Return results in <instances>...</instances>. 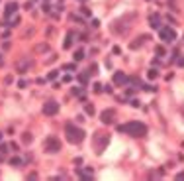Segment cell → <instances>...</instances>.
Listing matches in <instances>:
<instances>
[{
  "instance_id": "1",
  "label": "cell",
  "mask_w": 184,
  "mask_h": 181,
  "mask_svg": "<svg viewBox=\"0 0 184 181\" xmlns=\"http://www.w3.org/2000/svg\"><path fill=\"white\" fill-rule=\"evenodd\" d=\"M118 132L133 136V138H143V136H147V126L139 120H131V122H126V124L118 126Z\"/></svg>"
},
{
  "instance_id": "2",
  "label": "cell",
  "mask_w": 184,
  "mask_h": 181,
  "mask_svg": "<svg viewBox=\"0 0 184 181\" xmlns=\"http://www.w3.org/2000/svg\"><path fill=\"white\" fill-rule=\"evenodd\" d=\"M65 136L71 144H80L84 140V130L77 128V124H73V122H67L65 124Z\"/></svg>"
},
{
  "instance_id": "3",
  "label": "cell",
  "mask_w": 184,
  "mask_h": 181,
  "mask_svg": "<svg viewBox=\"0 0 184 181\" xmlns=\"http://www.w3.org/2000/svg\"><path fill=\"white\" fill-rule=\"evenodd\" d=\"M131 20H133V14L126 16V18H120V20H116V22H112V32L116 36H126L129 32V22H131Z\"/></svg>"
},
{
  "instance_id": "4",
  "label": "cell",
  "mask_w": 184,
  "mask_h": 181,
  "mask_svg": "<svg viewBox=\"0 0 184 181\" xmlns=\"http://www.w3.org/2000/svg\"><path fill=\"white\" fill-rule=\"evenodd\" d=\"M92 144H94L96 154H102V152L106 150V146L110 144V136H108V134H102V132H98V134L92 136Z\"/></svg>"
},
{
  "instance_id": "5",
  "label": "cell",
  "mask_w": 184,
  "mask_h": 181,
  "mask_svg": "<svg viewBox=\"0 0 184 181\" xmlns=\"http://www.w3.org/2000/svg\"><path fill=\"white\" fill-rule=\"evenodd\" d=\"M45 152H49V154H57V152H61V140H59L57 136H47L45 138Z\"/></svg>"
},
{
  "instance_id": "6",
  "label": "cell",
  "mask_w": 184,
  "mask_h": 181,
  "mask_svg": "<svg viewBox=\"0 0 184 181\" xmlns=\"http://www.w3.org/2000/svg\"><path fill=\"white\" fill-rule=\"evenodd\" d=\"M159 36L161 40L165 41V44H172V41L176 40V32L170 28V26H161L159 28Z\"/></svg>"
},
{
  "instance_id": "7",
  "label": "cell",
  "mask_w": 184,
  "mask_h": 181,
  "mask_svg": "<svg viewBox=\"0 0 184 181\" xmlns=\"http://www.w3.org/2000/svg\"><path fill=\"white\" fill-rule=\"evenodd\" d=\"M31 65H34V61H31L30 57H22V59L16 61V71H18L20 75H24V73H28L31 69Z\"/></svg>"
},
{
  "instance_id": "8",
  "label": "cell",
  "mask_w": 184,
  "mask_h": 181,
  "mask_svg": "<svg viewBox=\"0 0 184 181\" xmlns=\"http://www.w3.org/2000/svg\"><path fill=\"white\" fill-rule=\"evenodd\" d=\"M57 112H59V103H55V100H47L43 104V114L45 116H55Z\"/></svg>"
},
{
  "instance_id": "9",
  "label": "cell",
  "mask_w": 184,
  "mask_h": 181,
  "mask_svg": "<svg viewBox=\"0 0 184 181\" xmlns=\"http://www.w3.org/2000/svg\"><path fill=\"white\" fill-rule=\"evenodd\" d=\"M114 118H116V110L114 108H108L100 114V120L104 122V124H114Z\"/></svg>"
},
{
  "instance_id": "10",
  "label": "cell",
  "mask_w": 184,
  "mask_h": 181,
  "mask_svg": "<svg viewBox=\"0 0 184 181\" xmlns=\"http://www.w3.org/2000/svg\"><path fill=\"white\" fill-rule=\"evenodd\" d=\"M16 12H18V4H16V2H8V4H6V10H4L6 18L10 20V18H12V16H14Z\"/></svg>"
},
{
  "instance_id": "11",
  "label": "cell",
  "mask_w": 184,
  "mask_h": 181,
  "mask_svg": "<svg viewBox=\"0 0 184 181\" xmlns=\"http://www.w3.org/2000/svg\"><path fill=\"white\" fill-rule=\"evenodd\" d=\"M114 83H116V85H126L127 83V75L122 73V71H116V73H114Z\"/></svg>"
},
{
  "instance_id": "12",
  "label": "cell",
  "mask_w": 184,
  "mask_h": 181,
  "mask_svg": "<svg viewBox=\"0 0 184 181\" xmlns=\"http://www.w3.org/2000/svg\"><path fill=\"white\" fill-rule=\"evenodd\" d=\"M149 24H151V28L159 30V28H161V16H159V14H151V16H149Z\"/></svg>"
},
{
  "instance_id": "13",
  "label": "cell",
  "mask_w": 184,
  "mask_h": 181,
  "mask_svg": "<svg viewBox=\"0 0 184 181\" xmlns=\"http://www.w3.org/2000/svg\"><path fill=\"white\" fill-rule=\"evenodd\" d=\"M77 175L80 179H92V167H86V169H78Z\"/></svg>"
},
{
  "instance_id": "14",
  "label": "cell",
  "mask_w": 184,
  "mask_h": 181,
  "mask_svg": "<svg viewBox=\"0 0 184 181\" xmlns=\"http://www.w3.org/2000/svg\"><path fill=\"white\" fill-rule=\"evenodd\" d=\"M73 40H74V32H69V34H67V38H65V44H63L65 49H69V47L73 45Z\"/></svg>"
},
{
  "instance_id": "15",
  "label": "cell",
  "mask_w": 184,
  "mask_h": 181,
  "mask_svg": "<svg viewBox=\"0 0 184 181\" xmlns=\"http://www.w3.org/2000/svg\"><path fill=\"white\" fill-rule=\"evenodd\" d=\"M143 38H147V36H141V38H137V40H133V41H131V44H129V47H131V49H137V47H139V45H141V44H143V41H141Z\"/></svg>"
},
{
  "instance_id": "16",
  "label": "cell",
  "mask_w": 184,
  "mask_h": 181,
  "mask_svg": "<svg viewBox=\"0 0 184 181\" xmlns=\"http://www.w3.org/2000/svg\"><path fill=\"white\" fill-rule=\"evenodd\" d=\"M35 51H37V53H43V51H49V45H47V44H39V45H35Z\"/></svg>"
},
{
  "instance_id": "17",
  "label": "cell",
  "mask_w": 184,
  "mask_h": 181,
  "mask_svg": "<svg viewBox=\"0 0 184 181\" xmlns=\"http://www.w3.org/2000/svg\"><path fill=\"white\" fill-rule=\"evenodd\" d=\"M73 57H74V61H82V59H84V51H82V49L74 51V55H73Z\"/></svg>"
},
{
  "instance_id": "18",
  "label": "cell",
  "mask_w": 184,
  "mask_h": 181,
  "mask_svg": "<svg viewBox=\"0 0 184 181\" xmlns=\"http://www.w3.org/2000/svg\"><path fill=\"white\" fill-rule=\"evenodd\" d=\"M31 140H34V136H31L30 132H24V136H22V142H24V144H30Z\"/></svg>"
},
{
  "instance_id": "19",
  "label": "cell",
  "mask_w": 184,
  "mask_h": 181,
  "mask_svg": "<svg viewBox=\"0 0 184 181\" xmlns=\"http://www.w3.org/2000/svg\"><path fill=\"white\" fill-rule=\"evenodd\" d=\"M147 77H149V79H157V77H159V71H157V69H149V71H147Z\"/></svg>"
},
{
  "instance_id": "20",
  "label": "cell",
  "mask_w": 184,
  "mask_h": 181,
  "mask_svg": "<svg viewBox=\"0 0 184 181\" xmlns=\"http://www.w3.org/2000/svg\"><path fill=\"white\" fill-rule=\"evenodd\" d=\"M78 81L82 83V85H86V81H88V71H86V73H80V75H78Z\"/></svg>"
},
{
  "instance_id": "21",
  "label": "cell",
  "mask_w": 184,
  "mask_h": 181,
  "mask_svg": "<svg viewBox=\"0 0 184 181\" xmlns=\"http://www.w3.org/2000/svg\"><path fill=\"white\" fill-rule=\"evenodd\" d=\"M96 73H98V65H96V63H92L90 69H88V75H96Z\"/></svg>"
},
{
  "instance_id": "22",
  "label": "cell",
  "mask_w": 184,
  "mask_h": 181,
  "mask_svg": "<svg viewBox=\"0 0 184 181\" xmlns=\"http://www.w3.org/2000/svg\"><path fill=\"white\" fill-rule=\"evenodd\" d=\"M84 112L90 114V116H94V106H92V104H86V106H84Z\"/></svg>"
},
{
  "instance_id": "23",
  "label": "cell",
  "mask_w": 184,
  "mask_h": 181,
  "mask_svg": "<svg viewBox=\"0 0 184 181\" xmlns=\"http://www.w3.org/2000/svg\"><path fill=\"white\" fill-rule=\"evenodd\" d=\"M10 163H12V166H22L24 162H22L20 158H10Z\"/></svg>"
},
{
  "instance_id": "24",
  "label": "cell",
  "mask_w": 184,
  "mask_h": 181,
  "mask_svg": "<svg viewBox=\"0 0 184 181\" xmlns=\"http://www.w3.org/2000/svg\"><path fill=\"white\" fill-rule=\"evenodd\" d=\"M43 12H47V14L51 12V6H49V2H43Z\"/></svg>"
},
{
  "instance_id": "25",
  "label": "cell",
  "mask_w": 184,
  "mask_h": 181,
  "mask_svg": "<svg viewBox=\"0 0 184 181\" xmlns=\"http://www.w3.org/2000/svg\"><path fill=\"white\" fill-rule=\"evenodd\" d=\"M159 55H165V49H163V45H157V49H155Z\"/></svg>"
},
{
  "instance_id": "26",
  "label": "cell",
  "mask_w": 184,
  "mask_h": 181,
  "mask_svg": "<svg viewBox=\"0 0 184 181\" xmlns=\"http://www.w3.org/2000/svg\"><path fill=\"white\" fill-rule=\"evenodd\" d=\"M18 87H20V89H26V87H28V81H24V79H22V81L18 83Z\"/></svg>"
},
{
  "instance_id": "27",
  "label": "cell",
  "mask_w": 184,
  "mask_h": 181,
  "mask_svg": "<svg viewBox=\"0 0 184 181\" xmlns=\"http://www.w3.org/2000/svg\"><path fill=\"white\" fill-rule=\"evenodd\" d=\"M80 12H82V16H90V10H88V8H84V6L80 8Z\"/></svg>"
},
{
  "instance_id": "28",
  "label": "cell",
  "mask_w": 184,
  "mask_h": 181,
  "mask_svg": "<svg viewBox=\"0 0 184 181\" xmlns=\"http://www.w3.org/2000/svg\"><path fill=\"white\" fill-rule=\"evenodd\" d=\"M90 26H92V28H100V22H98V20H92Z\"/></svg>"
},
{
  "instance_id": "29",
  "label": "cell",
  "mask_w": 184,
  "mask_h": 181,
  "mask_svg": "<svg viewBox=\"0 0 184 181\" xmlns=\"http://www.w3.org/2000/svg\"><path fill=\"white\" fill-rule=\"evenodd\" d=\"M8 148H10V150H14V152H18V144H14V142H12V144H10V146H8Z\"/></svg>"
},
{
  "instance_id": "30",
  "label": "cell",
  "mask_w": 184,
  "mask_h": 181,
  "mask_svg": "<svg viewBox=\"0 0 184 181\" xmlns=\"http://www.w3.org/2000/svg\"><path fill=\"white\" fill-rule=\"evenodd\" d=\"M94 90H96V93H102V85L96 83V85H94Z\"/></svg>"
},
{
  "instance_id": "31",
  "label": "cell",
  "mask_w": 184,
  "mask_h": 181,
  "mask_svg": "<svg viewBox=\"0 0 184 181\" xmlns=\"http://www.w3.org/2000/svg\"><path fill=\"white\" fill-rule=\"evenodd\" d=\"M145 90H149V93H153V90H157L155 87H151V85H145Z\"/></svg>"
},
{
  "instance_id": "32",
  "label": "cell",
  "mask_w": 184,
  "mask_h": 181,
  "mask_svg": "<svg viewBox=\"0 0 184 181\" xmlns=\"http://www.w3.org/2000/svg\"><path fill=\"white\" fill-rule=\"evenodd\" d=\"M104 90H106V93H114V89H112V85H106V87H104Z\"/></svg>"
},
{
  "instance_id": "33",
  "label": "cell",
  "mask_w": 184,
  "mask_h": 181,
  "mask_svg": "<svg viewBox=\"0 0 184 181\" xmlns=\"http://www.w3.org/2000/svg\"><path fill=\"white\" fill-rule=\"evenodd\" d=\"M49 79H51V81H53V79H57V71H51L49 73Z\"/></svg>"
},
{
  "instance_id": "34",
  "label": "cell",
  "mask_w": 184,
  "mask_h": 181,
  "mask_svg": "<svg viewBox=\"0 0 184 181\" xmlns=\"http://www.w3.org/2000/svg\"><path fill=\"white\" fill-rule=\"evenodd\" d=\"M176 63H178L180 67H184V57H180V59H176Z\"/></svg>"
},
{
  "instance_id": "35",
  "label": "cell",
  "mask_w": 184,
  "mask_h": 181,
  "mask_svg": "<svg viewBox=\"0 0 184 181\" xmlns=\"http://www.w3.org/2000/svg\"><path fill=\"white\" fill-rule=\"evenodd\" d=\"M176 179H184V171H180V173H176Z\"/></svg>"
},
{
  "instance_id": "36",
  "label": "cell",
  "mask_w": 184,
  "mask_h": 181,
  "mask_svg": "<svg viewBox=\"0 0 184 181\" xmlns=\"http://www.w3.org/2000/svg\"><path fill=\"white\" fill-rule=\"evenodd\" d=\"M182 114H184V106H182Z\"/></svg>"
},
{
  "instance_id": "37",
  "label": "cell",
  "mask_w": 184,
  "mask_h": 181,
  "mask_svg": "<svg viewBox=\"0 0 184 181\" xmlns=\"http://www.w3.org/2000/svg\"><path fill=\"white\" fill-rule=\"evenodd\" d=\"M80 2H86V0H80Z\"/></svg>"
},
{
  "instance_id": "38",
  "label": "cell",
  "mask_w": 184,
  "mask_h": 181,
  "mask_svg": "<svg viewBox=\"0 0 184 181\" xmlns=\"http://www.w3.org/2000/svg\"><path fill=\"white\" fill-rule=\"evenodd\" d=\"M0 65H2V59H0Z\"/></svg>"
},
{
  "instance_id": "39",
  "label": "cell",
  "mask_w": 184,
  "mask_h": 181,
  "mask_svg": "<svg viewBox=\"0 0 184 181\" xmlns=\"http://www.w3.org/2000/svg\"><path fill=\"white\" fill-rule=\"evenodd\" d=\"M45 2H49V0H45Z\"/></svg>"
}]
</instances>
